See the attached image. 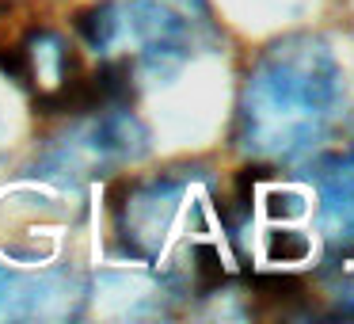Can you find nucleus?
I'll return each instance as SVG.
<instances>
[{
	"instance_id": "1",
	"label": "nucleus",
	"mask_w": 354,
	"mask_h": 324,
	"mask_svg": "<svg viewBox=\"0 0 354 324\" xmlns=\"http://www.w3.org/2000/svg\"><path fill=\"white\" fill-rule=\"evenodd\" d=\"M343 107V69L316 35L270 42L248 73L240 96V145L263 161L313 153Z\"/></svg>"
},
{
	"instance_id": "2",
	"label": "nucleus",
	"mask_w": 354,
	"mask_h": 324,
	"mask_svg": "<svg viewBox=\"0 0 354 324\" xmlns=\"http://www.w3.org/2000/svg\"><path fill=\"white\" fill-rule=\"evenodd\" d=\"M80 35L92 50H133L149 73H171L209 35L206 0H103L80 12Z\"/></svg>"
},
{
	"instance_id": "3",
	"label": "nucleus",
	"mask_w": 354,
	"mask_h": 324,
	"mask_svg": "<svg viewBox=\"0 0 354 324\" xmlns=\"http://www.w3.org/2000/svg\"><path fill=\"white\" fill-rule=\"evenodd\" d=\"M149 153V130L138 115L126 107H95L92 118L65 130L54 145L35 164V176L54 179V183H80V179L103 176L107 168L133 164Z\"/></svg>"
},
{
	"instance_id": "4",
	"label": "nucleus",
	"mask_w": 354,
	"mask_h": 324,
	"mask_svg": "<svg viewBox=\"0 0 354 324\" xmlns=\"http://www.w3.org/2000/svg\"><path fill=\"white\" fill-rule=\"evenodd\" d=\"M187 179L179 176H156V179H133L115 199V225L133 255H156L168 237V225L176 217V206L183 199Z\"/></svg>"
},
{
	"instance_id": "5",
	"label": "nucleus",
	"mask_w": 354,
	"mask_h": 324,
	"mask_svg": "<svg viewBox=\"0 0 354 324\" xmlns=\"http://www.w3.org/2000/svg\"><path fill=\"white\" fill-rule=\"evenodd\" d=\"M80 298L77 278L62 271H4L0 267V316L8 321H46L69 316Z\"/></svg>"
},
{
	"instance_id": "6",
	"label": "nucleus",
	"mask_w": 354,
	"mask_h": 324,
	"mask_svg": "<svg viewBox=\"0 0 354 324\" xmlns=\"http://www.w3.org/2000/svg\"><path fill=\"white\" fill-rule=\"evenodd\" d=\"M320 187V225L331 244L354 248V161L331 156L316 168Z\"/></svg>"
},
{
	"instance_id": "7",
	"label": "nucleus",
	"mask_w": 354,
	"mask_h": 324,
	"mask_svg": "<svg viewBox=\"0 0 354 324\" xmlns=\"http://www.w3.org/2000/svg\"><path fill=\"white\" fill-rule=\"evenodd\" d=\"M270 260L274 263H297V260H305L313 248H308V240L301 237V233H293V229H282V233H274L270 237Z\"/></svg>"
}]
</instances>
